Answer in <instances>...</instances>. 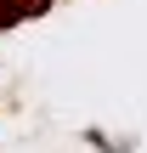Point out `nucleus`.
I'll return each mask as SVG.
<instances>
[{
  "mask_svg": "<svg viewBox=\"0 0 147 153\" xmlns=\"http://www.w3.org/2000/svg\"><path fill=\"white\" fill-rule=\"evenodd\" d=\"M51 0H0V28L6 23H28V17H40Z\"/></svg>",
  "mask_w": 147,
  "mask_h": 153,
  "instance_id": "obj_1",
  "label": "nucleus"
}]
</instances>
